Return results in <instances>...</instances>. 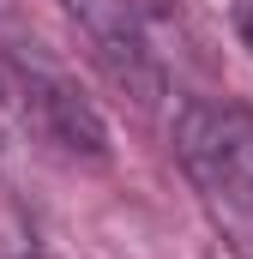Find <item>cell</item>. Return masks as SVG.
I'll return each instance as SVG.
<instances>
[{
    "label": "cell",
    "instance_id": "3957f363",
    "mask_svg": "<svg viewBox=\"0 0 253 259\" xmlns=\"http://www.w3.org/2000/svg\"><path fill=\"white\" fill-rule=\"evenodd\" d=\"M61 12L72 18V30L85 36V49H91L97 72L121 91L126 103L157 109V97H163L169 78H163L157 42H151L139 6H133V0H61Z\"/></svg>",
    "mask_w": 253,
    "mask_h": 259
},
{
    "label": "cell",
    "instance_id": "5b68a950",
    "mask_svg": "<svg viewBox=\"0 0 253 259\" xmlns=\"http://www.w3.org/2000/svg\"><path fill=\"white\" fill-rule=\"evenodd\" d=\"M12 259H55V253H43V247H18Z\"/></svg>",
    "mask_w": 253,
    "mask_h": 259
},
{
    "label": "cell",
    "instance_id": "277c9868",
    "mask_svg": "<svg viewBox=\"0 0 253 259\" xmlns=\"http://www.w3.org/2000/svg\"><path fill=\"white\" fill-rule=\"evenodd\" d=\"M235 36H241V49L253 55V0H241V6H235Z\"/></svg>",
    "mask_w": 253,
    "mask_h": 259
},
{
    "label": "cell",
    "instance_id": "6da1fadb",
    "mask_svg": "<svg viewBox=\"0 0 253 259\" xmlns=\"http://www.w3.org/2000/svg\"><path fill=\"white\" fill-rule=\"evenodd\" d=\"M0 109L30 133L43 151H55L66 163L103 169L109 151H115L109 145V121L97 115V103L55 61H43L24 42H6V36H0Z\"/></svg>",
    "mask_w": 253,
    "mask_h": 259
},
{
    "label": "cell",
    "instance_id": "7a4b0ae2",
    "mask_svg": "<svg viewBox=\"0 0 253 259\" xmlns=\"http://www.w3.org/2000/svg\"><path fill=\"white\" fill-rule=\"evenodd\" d=\"M175 157L199 181V193L235 223L253 229V115L235 103L193 97L175 115Z\"/></svg>",
    "mask_w": 253,
    "mask_h": 259
}]
</instances>
